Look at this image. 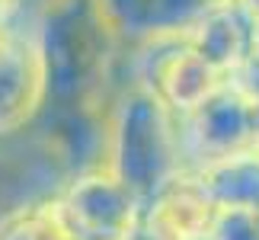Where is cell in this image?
I'll list each match as a JSON object with an SVG mask.
<instances>
[{
  "instance_id": "obj_1",
  "label": "cell",
  "mask_w": 259,
  "mask_h": 240,
  "mask_svg": "<svg viewBox=\"0 0 259 240\" xmlns=\"http://www.w3.org/2000/svg\"><path fill=\"white\" fill-rule=\"evenodd\" d=\"M32 38L48 84L45 109L103 115L125 87V48L93 0H52L35 16Z\"/></svg>"
},
{
  "instance_id": "obj_2",
  "label": "cell",
  "mask_w": 259,
  "mask_h": 240,
  "mask_svg": "<svg viewBox=\"0 0 259 240\" xmlns=\"http://www.w3.org/2000/svg\"><path fill=\"white\" fill-rule=\"evenodd\" d=\"M103 167L141 202L186 173L179 118L151 90L125 84L103 112Z\"/></svg>"
},
{
  "instance_id": "obj_3",
  "label": "cell",
  "mask_w": 259,
  "mask_h": 240,
  "mask_svg": "<svg viewBox=\"0 0 259 240\" xmlns=\"http://www.w3.org/2000/svg\"><path fill=\"white\" fill-rule=\"evenodd\" d=\"M52 208L67 240H128L141 218V198L106 167L67 176L52 195Z\"/></svg>"
},
{
  "instance_id": "obj_4",
  "label": "cell",
  "mask_w": 259,
  "mask_h": 240,
  "mask_svg": "<svg viewBox=\"0 0 259 240\" xmlns=\"http://www.w3.org/2000/svg\"><path fill=\"white\" fill-rule=\"evenodd\" d=\"M179 141L186 173H198L234 154L256 151L253 103L231 80H224L198 109L179 118Z\"/></svg>"
},
{
  "instance_id": "obj_5",
  "label": "cell",
  "mask_w": 259,
  "mask_h": 240,
  "mask_svg": "<svg viewBox=\"0 0 259 240\" xmlns=\"http://www.w3.org/2000/svg\"><path fill=\"white\" fill-rule=\"evenodd\" d=\"M48 106L42 55L32 32L0 35V141L26 135Z\"/></svg>"
},
{
  "instance_id": "obj_6",
  "label": "cell",
  "mask_w": 259,
  "mask_h": 240,
  "mask_svg": "<svg viewBox=\"0 0 259 240\" xmlns=\"http://www.w3.org/2000/svg\"><path fill=\"white\" fill-rule=\"evenodd\" d=\"M74 176L71 164L29 128L26 135L0 141V218L19 205L52 198Z\"/></svg>"
},
{
  "instance_id": "obj_7",
  "label": "cell",
  "mask_w": 259,
  "mask_h": 240,
  "mask_svg": "<svg viewBox=\"0 0 259 240\" xmlns=\"http://www.w3.org/2000/svg\"><path fill=\"white\" fill-rule=\"evenodd\" d=\"M218 208L195 173H179L141 202L138 227L154 240H205Z\"/></svg>"
},
{
  "instance_id": "obj_8",
  "label": "cell",
  "mask_w": 259,
  "mask_h": 240,
  "mask_svg": "<svg viewBox=\"0 0 259 240\" xmlns=\"http://www.w3.org/2000/svg\"><path fill=\"white\" fill-rule=\"evenodd\" d=\"M122 48L157 35H186L208 10L205 0H93Z\"/></svg>"
},
{
  "instance_id": "obj_9",
  "label": "cell",
  "mask_w": 259,
  "mask_h": 240,
  "mask_svg": "<svg viewBox=\"0 0 259 240\" xmlns=\"http://www.w3.org/2000/svg\"><path fill=\"white\" fill-rule=\"evenodd\" d=\"M189 45L202 58L205 64H211L221 77H231L253 48V23L237 4L227 7H208L198 23L189 29Z\"/></svg>"
},
{
  "instance_id": "obj_10",
  "label": "cell",
  "mask_w": 259,
  "mask_h": 240,
  "mask_svg": "<svg viewBox=\"0 0 259 240\" xmlns=\"http://www.w3.org/2000/svg\"><path fill=\"white\" fill-rule=\"evenodd\" d=\"M198 183L214 208H253L259 212V151L234 154L198 170Z\"/></svg>"
},
{
  "instance_id": "obj_11",
  "label": "cell",
  "mask_w": 259,
  "mask_h": 240,
  "mask_svg": "<svg viewBox=\"0 0 259 240\" xmlns=\"http://www.w3.org/2000/svg\"><path fill=\"white\" fill-rule=\"evenodd\" d=\"M0 240H67L52 198L29 202L0 218Z\"/></svg>"
},
{
  "instance_id": "obj_12",
  "label": "cell",
  "mask_w": 259,
  "mask_h": 240,
  "mask_svg": "<svg viewBox=\"0 0 259 240\" xmlns=\"http://www.w3.org/2000/svg\"><path fill=\"white\" fill-rule=\"evenodd\" d=\"M205 240H259V212H253V208H218Z\"/></svg>"
},
{
  "instance_id": "obj_13",
  "label": "cell",
  "mask_w": 259,
  "mask_h": 240,
  "mask_svg": "<svg viewBox=\"0 0 259 240\" xmlns=\"http://www.w3.org/2000/svg\"><path fill=\"white\" fill-rule=\"evenodd\" d=\"M0 32H26V0H0Z\"/></svg>"
},
{
  "instance_id": "obj_14",
  "label": "cell",
  "mask_w": 259,
  "mask_h": 240,
  "mask_svg": "<svg viewBox=\"0 0 259 240\" xmlns=\"http://www.w3.org/2000/svg\"><path fill=\"white\" fill-rule=\"evenodd\" d=\"M237 7L250 16V23H253V19H259V0H237Z\"/></svg>"
},
{
  "instance_id": "obj_15",
  "label": "cell",
  "mask_w": 259,
  "mask_h": 240,
  "mask_svg": "<svg viewBox=\"0 0 259 240\" xmlns=\"http://www.w3.org/2000/svg\"><path fill=\"white\" fill-rule=\"evenodd\" d=\"M250 55L259 61V19H253V48H250Z\"/></svg>"
},
{
  "instance_id": "obj_16",
  "label": "cell",
  "mask_w": 259,
  "mask_h": 240,
  "mask_svg": "<svg viewBox=\"0 0 259 240\" xmlns=\"http://www.w3.org/2000/svg\"><path fill=\"white\" fill-rule=\"evenodd\" d=\"M208 7H227V4H237V0H205Z\"/></svg>"
},
{
  "instance_id": "obj_17",
  "label": "cell",
  "mask_w": 259,
  "mask_h": 240,
  "mask_svg": "<svg viewBox=\"0 0 259 240\" xmlns=\"http://www.w3.org/2000/svg\"><path fill=\"white\" fill-rule=\"evenodd\" d=\"M0 35H4V32H0Z\"/></svg>"
}]
</instances>
